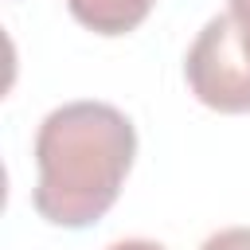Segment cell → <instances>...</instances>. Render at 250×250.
Masks as SVG:
<instances>
[{
	"label": "cell",
	"mask_w": 250,
	"mask_h": 250,
	"mask_svg": "<svg viewBox=\"0 0 250 250\" xmlns=\"http://www.w3.org/2000/svg\"><path fill=\"white\" fill-rule=\"evenodd\" d=\"M156 0H66L70 16L94 35H125L145 23Z\"/></svg>",
	"instance_id": "obj_3"
},
{
	"label": "cell",
	"mask_w": 250,
	"mask_h": 250,
	"mask_svg": "<svg viewBox=\"0 0 250 250\" xmlns=\"http://www.w3.org/2000/svg\"><path fill=\"white\" fill-rule=\"evenodd\" d=\"M137 156L133 121L109 102H66L51 109L35 133L31 203L51 227H94L121 195Z\"/></svg>",
	"instance_id": "obj_1"
},
{
	"label": "cell",
	"mask_w": 250,
	"mask_h": 250,
	"mask_svg": "<svg viewBox=\"0 0 250 250\" xmlns=\"http://www.w3.org/2000/svg\"><path fill=\"white\" fill-rule=\"evenodd\" d=\"M191 94L219 113H250V55L230 12L211 16L184 59Z\"/></svg>",
	"instance_id": "obj_2"
},
{
	"label": "cell",
	"mask_w": 250,
	"mask_h": 250,
	"mask_svg": "<svg viewBox=\"0 0 250 250\" xmlns=\"http://www.w3.org/2000/svg\"><path fill=\"white\" fill-rule=\"evenodd\" d=\"M199 250H250V227H227V230L211 234Z\"/></svg>",
	"instance_id": "obj_4"
},
{
	"label": "cell",
	"mask_w": 250,
	"mask_h": 250,
	"mask_svg": "<svg viewBox=\"0 0 250 250\" xmlns=\"http://www.w3.org/2000/svg\"><path fill=\"white\" fill-rule=\"evenodd\" d=\"M230 8V20L238 23V35H242V47H246V55H250V0H227Z\"/></svg>",
	"instance_id": "obj_5"
},
{
	"label": "cell",
	"mask_w": 250,
	"mask_h": 250,
	"mask_svg": "<svg viewBox=\"0 0 250 250\" xmlns=\"http://www.w3.org/2000/svg\"><path fill=\"white\" fill-rule=\"evenodd\" d=\"M105 250H164V246L160 242H148V238H121V242H113Z\"/></svg>",
	"instance_id": "obj_6"
}]
</instances>
